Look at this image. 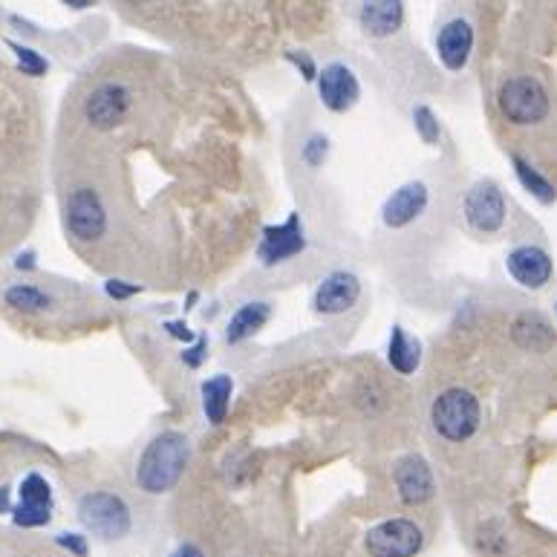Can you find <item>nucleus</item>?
I'll list each match as a JSON object with an SVG mask.
<instances>
[{"mask_svg": "<svg viewBox=\"0 0 557 557\" xmlns=\"http://www.w3.org/2000/svg\"><path fill=\"white\" fill-rule=\"evenodd\" d=\"M318 90H321V102L330 107L332 113H347L358 102V78L347 64H327L324 73L318 78Z\"/></svg>", "mask_w": 557, "mask_h": 557, "instance_id": "9d476101", "label": "nucleus"}, {"mask_svg": "<svg viewBox=\"0 0 557 557\" xmlns=\"http://www.w3.org/2000/svg\"><path fill=\"white\" fill-rule=\"evenodd\" d=\"M431 422L436 433L445 436L448 442H465L480 428V402L468 390L451 387L442 396H436Z\"/></svg>", "mask_w": 557, "mask_h": 557, "instance_id": "f03ea898", "label": "nucleus"}, {"mask_svg": "<svg viewBox=\"0 0 557 557\" xmlns=\"http://www.w3.org/2000/svg\"><path fill=\"white\" fill-rule=\"evenodd\" d=\"M67 226L78 240L93 243L104 237L107 231V211H104L102 197L93 188H78L67 200Z\"/></svg>", "mask_w": 557, "mask_h": 557, "instance_id": "423d86ee", "label": "nucleus"}, {"mask_svg": "<svg viewBox=\"0 0 557 557\" xmlns=\"http://www.w3.org/2000/svg\"><path fill=\"white\" fill-rule=\"evenodd\" d=\"M304 246V231H301L298 217L292 214L283 226L263 228V240H260L257 254H260V260L266 266H275L280 260H289V257H295L298 252H304Z\"/></svg>", "mask_w": 557, "mask_h": 557, "instance_id": "f8f14e48", "label": "nucleus"}, {"mask_svg": "<svg viewBox=\"0 0 557 557\" xmlns=\"http://www.w3.org/2000/svg\"><path fill=\"white\" fill-rule=\"evenodd\" d=\"M358 295H361V283H358L353 272H332L315 289L312 306L321 315H341V312H347L358 301Z\"/></svg>", "mask_w": 557, "mask_h": 557, "instance_id": "9b49d317", "label": "nucleus"}, {"mask_svg": "<svg viewBox=\"0 0 557 557\" xmlns=\"http://www.w3.org/2000/svg\"><path fill=\"white\" fill-rule=\"evenodd\" d=\"M422 543H425L422 529L405 517L384 520L364 537L370 557H416L422 552Z\"/></svg>", "mask_w": 557, "mask_h": 557, "instance_id": "20e7f679", "label": "nucleus"}, {"mask_svg": "<svg viewBox=\"0 0 557 557\" xmlns=\"http://www.w3.org/2000/svg\"><path fill=\"white\" fill-rule=\"evenodd\" d=\"M425 208H428V188H425V182H407V185H402L399 191H393L387 197V203L381 208V220H384L387 228H405Z\"/></svg>", "mask_w": 557, "mask_h": 557, "instance_id": "ddd939ff", "label": "nucleus"}, {"mask_svg": "<svg viewBox=\"0 0 557 557\" xmlns=\"http://www.w3.org/2000/svg\"><path fill=\"white\" fill-rule=\"evenodd\" d=\"M165 327H168V332H171L174 338H182V341H191V338H194V335H191V330H188V327H185L182 321H171V324H165Z\"/></svg>", "mask_w": 557, "mask_h": 557, "instance_id": "2f4dec72", "label": "nucleus"}, {"mask_svg": "<svg viewBox=\"0 0 557 557\" xmlns=\"http://www.w3.org/2000/svg\"><path fill=\"white\" fill-rule=\"evenodd\" d=\"M185 465H188V439L177 431L159 433L139 456L136 482L148 494L171 491L182 477Z\"/></svg>", "mask_w": 557, "mask_h": 557, "instance_id": "f257e3e1", "label": "nucleus"}, {"mask_svg": "<svg viewBox=\"0 0 557 557\" xmlns=\"http://www.w3.org/2000/svg\"><path fill=\"white\" fill-rule=\"evenodd\" d=\"M78 517L87 526V532H93L102 540H119L130 532V511H127L125 500L110 491H93L81 497Z\"/></svg>", "mask_w": 557, "mask_h": 557, "instance_id": "7ed1b4c3", "label": "nucleus"}, {"mask_svg": "<svg viewBox=\"0 0 557 557\" xmlns=\"http://www.w3.org/2000/svg\"><path fill=\"white\" fill-rule=\"evenodd\" d=\"M12 50L18 52V61H21V70H24V76H41L44 70H47V61L38 55V52L32 50H24V47H18V44H12Z\"/></svg>", "mask_w": 557, "mask_h": 557, "instance_id": "a878e982", "label": "nucleus"}, {"mask_svg": "<svg viewBox=\"0 0 557 557\" xmlns=\"http://www.w3.org/2000/svg\"><path fill=\"white\" fill-rule=\"evenodd\" d=\"M436 50H439V58L448 70H462L471 58V50H474V29L465 18H454L448 24L439 29L436 35Z\"/></svg>", "mask_w": 557, "mask_h": 557, "instance_id": "4468645a", "label": "nucleus"}, {"mask_svg": "<svg viewBox=\"0 0 557 557\" xmlns=\"http://www.w3.org/2000/svg\"><path fill=\"white\" fill-rule=\"evenodd\" d=\"M269 321V306L266 304H246L237 309V315L231 318L226 330V341L228 344H240L246 341L249 335L260 330L263 324Z\"/></svg>", "mask_w": 557, "mask_h": 557, "instance_id": "6ab92c4d", "label": "nucleus"}, {"mask_svg": "<svg viewBox=\"0 0 557 557\" xmlns=\"http://www.w3.org/2000/svg\"><path fill=\"white\" fill-rule=\"evenodd\" d=\"M506 266L508 272H511V278L517 280L520 286H526V289H540V286H546L549 278H552V260H549V254L543 252V249H537V246H520V249H514V252L508 254Z\"/></svg>", "mask_w": 557, "mask_h": 557, "instance_id": "2eb2a0df", "label": "nucleus"}, {"mask_svg": "<svg viewBox=\"0 0 557 557\" xmlns=\"http://www.w3.org/2000/svg\"><path fill=\"white\" fill-rule=\"evenodd\" d=\"M6 304L21 309V312H41V309H50L52 301L41 289H35L29 283H18V286L6 289Z\"/></svg>", "mask_w": 557, "mask_h": 557, "instance_id": "412c9836", "label": "nucleus"}, {"mask_svg": "<svg viewBox=\"0 0 557 557\" xmlns=\"http://www.w3.org/2000/svg\"><path fill=\"white\" fill-rule=\"evenodd\" d=\"M419 341L410 338L402 327H393L390 332V347H387V361L393 364V370H399L402 376H410L419 367Z\"/></svg>", "mask_w": 557, "mask_h": 557, "instance_id": "a211bd4d", "label": "nucleus"}, {"mask_svg": "<svg viewBox=\"0 0 557 557\" xmlns=\"http://www.w3.org/2000/svg\"><path fill=\"white\" fill-rule=\"evenodd\" d=\"M15 523H18V526H26V529H32V526H44V523H50V508L18 506L15 508Z\"/></svg>", "mask_w": 557, "mask_h": 557, "instance_id": "393cba45", "label": "nucleus"}, {"mask_svg": "<svg viewBox=\"0 0 557 557\" xmlns=\"http://www.w3.org/2000/svg\"><path fill=\"white\" fill-rule=\"evenodd\" d=\"M21 506L52 508V491L41 474H29V477L21 482Z\"/></svg>", "mask_w": 557, "mask_h": 557, "instance_id": "5701e85b", "label": "nucleus"}, {"mask_svg": "<svg viewBox=\"0 0 557 557\" xmlns=\"http://www.w3.org/2000/svg\"><path fill=\"white\" fill-rule=\"evenodd\" d=\"M465 220H468V226L474 231H482V234H491V231L503 226L506 203H503L500 188L491 179H482L468 191V197H465Z\"/></svg>", "mask_w": 557, "mask_h": 557, "instance_id": "0eeeda50", "label": "nucleus"}, {"mask_svg": "<svg viewBox=\"0 0 557 557\" xmlns=\"http://www.w3.org/2000/svg\"><path fill=\"white\" fill-rule=\"evenodd\" d=\"M136 292H142V286H127L125 280H107V295L110 298H130V295H136Z\"/></svg>", "mask_w": 557, "mask_h": 557, "instance_id": "c85d7f7f", "label": "nucleus"}, {"mask_svg": "<svg viewBox=\"0 0 557 557\" xmlns=\"http://www.w3.org/2000/svg\"><path fill=\"white\" fill-rule=\"evenodd\" d=\"M231 376H214L203 384V407L208 422L223 425L226 422L228 399H231Z\"/></svg>", "mask_w": 557, "mask_h": 557, "instance_id": "aec40b11", "label": "nucleus"}, {"mask_svg": "<svg viewBox=\"0 0 557 557\" xmlns=\"http://www.w3.org/2000/svg\"><path fill=\"white\" fill-rule=\"evenodd\" d=\"M127 107H130V93L127 87L116 84V81H107L102 87H96L90 93V99L84 104V113H87V122L99 130H110L116 127L127 116Z\"/></svg>", "mask_w": 557, "mask_h": 557, "instance_id": "6e6552de", "label": "nucleus"}, {"mask_svg": "<svg viewBox=\"0 0 557 557\" xmlns=\"http://www.w3.org/2000/svg\"><path fill=\"white\" fill-rule=\"evenodd\" d=\"M171 557H203V552H200L197 546H179Z\"/></svg>", "mask_w": 557, "mask_h": 557, "instance_id": "473e14b6", "label": "nucleus"}, {"mask_svg": "<svg viewBox=\"0 0 557 557\" xmlns=\"http://www.w3.org/2000/svg\"><path fill=\"white\" fill-rule=\"evenodd\" d=\"M500 110L517 125H534L546 119L549 96L534 78H511L500 90Z\"/></svg>", "mask_w": 557, "mask_h": 557, "instance_id": "39448f33", "label": "nucleus"}, {"mask_svg": "<svg viewBox=\"0 0 557 557\" xmlns=\"http://www.w3.org/2000/svg\"><path fill=\"white\" fill-rule=\"evenodd\" d=\"M304 159L309 165H321V162L327 159V139H324V136H312V139L306 142Z\"/></svg>", "mask_w": 557, "mask_h": 557, "instance_id": "bb28decb", "label": "nucleus"}, {"mask_svg": "<svg viewBox=\"0 0 557 557\" xmlns=\"http://www.w3.org/2000/svg\"><path fill=\"white\" fill-rule=\"evenodd\" d=\"M6 508H9V491H6V488H0V514H3Z\"/></svg>", "mask_w": 557, "mask_h": 557, "instance_id": "72a5a7b5", "label": "nucleus"}, {"mask_svg": "<svg viewBox=\"0 0 557 557\" xmlns=\"http://www.w3.org/2000/svg\"><path fill=\"white\" fill-rule=\"evenodd\" d=\"M514 341L526 350L534 353H546L555 344V332L549 327V321L537 312H526L514 321Z\"/></svg>", "mask_w": 557, "mask_h": 557, "instance_id": "f3484780", "label": "nucleus"}, {"mask_svg": "<svg viewBox=\"0 0 557 557\" xmlns=\"http://www.w3.org/2000/svg\"><path fill=\"white\" fill-rule=\"evenodd\" d=\"M289 61H292L298 70H304L306 81H312V78H315V64H312V58H309L306 52H289Z\"/></svg>", "mask_w": 557, "mask_h": 557, "instance_id": "c756f323", "label": "nucleus"}, {"mask_svg": "<svg viewBox=\"0 0 557 557\" xmlns=\"http://www.w3.org/2000/svg\"><path fill=\"white\" fill-rule=\"evenodd\" d=\"M58 543H61L64 549H70L73 555L87 557V543H84L81 534H58Z\"/></svg>", "mask_w": 557, "mask_h": 557, "instance_id": "cd10ccee", "label": "nucleus"}, {"mask_svg": "<svg viewBox=\"0 0 557 557\" xmlns=\"http://www.w3.org/2000/svg\"><path fill=\"white\" fill-rule=\"evenodd\" d=\"M405 18V6L399 0H373L361 6V26L373 38H387L393 35Z\"/></svg>", "mask_w": 557, "mask_h": 557, "instance_id": "dca6fc26", "label": "nucleus"}, {"mask_svg": "<svg viewBox=\"0 0 557 557\" xmlns=\"http://www.w3.org/2000/svg\"><path fill=\"white\" fill-rule=\"evenodd\" d=\"M205 347H208V341L200 338V341H197V347H191V350H185V353H182V361H185L188 367H200V364H203Z\"/></svg>", "mask_w": 557, "mask_h": 557, "instance_id": "7c9ffc66", "label": "nucleus"}, {"mask_svg": "<svg viewBox=\"0 0 557 557\" xmlns=\"http://www.w3.org/2000/svg\"><path fill=\"white\" fill-rule=\"evenodd\" d=\"M393 480H396L402 503H407V506H419V503L431 500L433 474L422 456H402V459L396 462V468H393Z\"/></svg>", "mask_w": 557, "mask_h": 557, "instance_id": "1a4fd4ad", "label": "nucleus"}, {"mask_svg": "<svg viewBox=\"0 0 557 557\" xmlns=\"http://www.w3.org/2000/svg\"><path fill=\"white\" fill-rule=\"evenodd\" d=\"M511 162H514V168H517V177H520V182H523V185L532 191L540 203H552V200H555L557 191L552 188V185H549V182H546V179L540 177L537 171H534L532 165H526L520 156H511Z\"/></svg>", "mask_w": 557, "mask_h": 557, "instance_id": "4be33fe9", "label": "nucleus"}, {"mask_svg": "<svg viewBox=\"0 0 557 557\" xmlns=\"http://www.w3.org/2000/svg\"><path fill=\"white\" fill-rule=\"evenodd\" d=\"M413 122H416V130L425 142H436L439 139V122L433 116L431 107H416L413 110Z\"/></svg>", "mask_w": 557, "mask_h": 557, "instance_id": "b1692460", "label": "nucleus"}]
</instances>
